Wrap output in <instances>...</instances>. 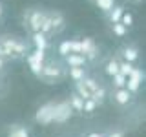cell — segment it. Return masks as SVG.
Here are the masks:
<instances>
[{"label":"cell","instance_id":"obj_30","mask_svg":"<svg viewBox=\"0 0 146 137\" xmlns=\"http://www.w3.org/2000/svg\"><path fill=\"white\" fill-rule=\"evenodd\" d=\"M84 137H104V132H90Z\"/></svg>","mask_w":146,"mask_h":137},{"label":"cell","instance_id":"obj_7","mask_svg":"<svg viewBox=\"0 0 146 137\" xmlns=\"http://www.w3.org/2000/svg\"><path fill=\"white\" fill-rule=\"evenodd\" d=\"M144 79V71L141 68H133V71L130 73V77H126V86L124 88L130 91L131 95H137L141 91V84Z\"/></svg>","mask_w":146,"mask_h":137},{"label":"cell","instance_id":"obj_21","mask_svg":"<svg viewBox=\"0 0 146 137\" xmlns=\"http://www.w3.org/2000/svg\"><path fill=\"white\" fill-rule=\"evenodd\" d=\"M57 53H58V57L64 59L68 53H71V44H70V40H60L57 46Z\"/></svg>","mask_w":146,"mask_h":137},{"label":"cell","instance_id":"obj_27","mask_svg":"<svg viewBox=\"0 0 146 137\" xmlns=\"http://www.w3.org/2000/svg\"><path fill=\"white\" fill-rule=\"evenodd\" d=\"M119 22L130 29V27L133 26V15H131L130 11H126V9H124V13H122V17H121V20H119Z\"/></svg>","mask_w":146,"mask_h":137},{"label":"cell","instance_id":"obj_4","mask_svg":"<svg viewBox=\"0 0 146 137\" xmlns=\"http://www.w3.org/2000/svg\"><path fill=\"white\" fill-rule=\"evenodd\" d=\"M46 59H48V51L35 49V48H33V51H29L26 55V62H27V66H29V71L33 73L35 77H38V73H40V70H42V66L46 62Z\"/></svg>","mask_w":146,"mask_h":137},{"label":"cell","instance_id":"obj_13","mask_svg":"<svg viewBox=\"0 0 146 137\" xmlns=\"http://www.w3.org/2000/svg\"><path fill=\"white\" fill-rule=\"evenodd\" d=\"M64 64H66L68 68H75V66H82V68H86L88 66V62H86V57L82 53H68L66 57L62 59Z\"/></svg>","mask_w":146,"mask_h":137},{"label":"cell","instance_id":"obj_11","mask_svg":"<svg viewBox=\"0 0 146 137\" xmlns=\"http://www.w3.org/2000/svg\"><path fill=\"white\" fill-rule=\"evenodd\" d=\"M29 42H31V46H33L35 49H42V51H48V49H49V39L42 33V31H35V33H31Z\"/></svg>","mask_w":146,"mask_h":137},{"label":"cell","instance_id":"obj_18","mask_svg":"<svg viewBox=\"0 0 146 137\" xmlns=\"http://www.w3.org/2000/svg\"><path fill=\"white\" fill-rule=\"evenodd\" d=\"M100 106L97 102H95L93 99H84V104H82V115H86V117H91V115H95L97 113V110H99Z\"/></svg>","mask_w":146,"mask_h":137},{"label":"cell","instance_id":"obj_22","mask_svg":"<svg viewBox=\"0 0 146 137\" xmlns=\"http://www.w3.org/2000/svg\"><path fill=\"white\" fill-rule=\"evenodd\" d=\"M82 84H84L90 91H93V90H97V88H99L100 80H99V79H95L93 75H86L84 79H82Z\"/></svg>","mask_w":146,"mask_h":137},{"label":"cell","instance_id":"obj_9","mask_svg":"<svg viewBox=\"0 0 146 137\" xmlns=\"http://www.w3.org/2000/svg\"><path fill=\"white\" fill-rule=\"evenodd\" d=\"M73 117V112L68 104V100H62V102L55 104V115H53V122H66L68 119Z\"/></svg>","mask_w":146,"mask_h":137},{"label":"cell","instance_id":"obj_17","mask_svg":"<svg viewBox=\"0 0 146 137\" xmlns=\"http://www.w3.org/2000/svg\"><path fill=\"white\" fill-rule=\"evenodd\" d=\"M88 75V70L82 66H75V68H68V79H71L73 82H79Z\"/></svg>","mask_w":146,"mask_h":137},{"label":"cell","instance_id":"obj_12","mask_svg":"<svg viewBox=\"0 0 146 137\" xmlns=\"http://www.w3.org/2000/svg\"><path fill=\"white\" fill-rule=\"evenodd\" d=\"M6 137H31V132L26 124H20V122H13V124L7 126L6 130Z\"/></svg>","mask_w":146,"mask_h":137},{"label":"cell","instance_id":"obj_1","mask_svg":"<svg viewBox=\"0 0 146 137\" xmlns=\"http://www.w3.org/2000/svg\"><path fill=\"white\" fill-rule=\"evenodd\" d=\"M31 51V42L17 35H0V57L7 62L24 61Z\"/></svg>","mask_w":146,"mask_h":137},{"label":"cell","instance_id":"obj_19","mask_svg":"<svg viewBox=\"0 0 146 137\" xmlns=\"http://www.w3.org/2000/svg\"><path fill=\"white\" fill-rule=\"evenodd\" d=\"M122 13H124V7H122V6H117V4H115V6H113V7L106 13L108 22H110V24H115V22H119V20H121V17H122Z\"/></svg>","mask_w":146,"mask_h":137},{"label":"cell","instance_id":"obj_10","mask_svg":"<svg viewBox=\"0 0 146 137\" xmlns=\"http://www.w3.org/2000/svg\"><path fill=\"white\" fill-rule=\"evenodd\" d=\"M117 57L121 59V61H126V62H131V64H135L137 61H139V48L133 44H126V46H122L121 49H119V53H117Z\"/></svg>","mask_w":146,"mask_h":137},{"label":"cell","instance_id":"obj_5","mask_svg":"<svg viewBox=\"0 0 146 137\" xmlns=\"http://www.w3.org/2000/svg\"><path fill=\"white\" fill-rule=\"evenodd\" d=\"M133 97L126 88H113L111 93H108V99L111 100V104H115L117 108H128L133 102Z\"/></svg>","mask_w":146,"mask_h":137},{"label":"cell","instance_id":"obj_32","mask_svg":"<svg viewBox=\"0 0 146 137\" xmlns=\"http://www.w3.org/2000/svg\"><path fill=\"white\" fill-rule=\"evenodd\" d=\"M133 2H141V0H133Z\"/></svg>","mask_w":146,"mask_h":137},{"label":"cell","instance_id":"obj_20","mask_svg":"<svg viewBox=\"0 0 146 137\" xmlns=\"http://www.w3.org/2000/svg\"><path fill=\"white\" fill-rule=\"evenodd\" d=\"M73 91H75L77 95H80L82 99H90L91 97V91L86 88L84 84H82V80H79V82H73Z\"/></svg>","mask_w":146,"mask_h":137},{"label":"cell","instance_id":"obj_31","mask_svg":"<svg viewBox=\"0 0 146 137\" xmlns=\"http://www.w3.org/2000/svg\"><path fill=\"white\" fill-rule=\"evenodd\" d=\"M2 18H4V6H2V2H0V22H2Z\"/></svg>","mask_w":146,"mask_h":137},{"label":"cell","instance_id":"obj_2","mask_svg":"<svg viewBox=\"0 0 146 137\" xmlns=\"http://www.w3.org/2000/svg\"><path fill=\"white\" fill-rule=\"evenodd\" d=\"M40 82H44V84H60L68 79V66L64 64L62 59H46L42 70H40L38 77H36Z\"/></svg>","mask_w":146,"mask_h":137},{"label":"cell","instance_id":"obj_25","mask_svg":"<svg viewBox=\"0 0 146 137\" xmlns=\"http://www.w3.org/2000/svg\"><path fill=\"white\" fill-rule=\"evenodd\" d=\"M111 31H113V35H115V37H119V39H122V37L128 35V27L122 26L121 22H115V24H111Z\"/></svg>","mask_w":146,"mask_h":137},{"label":"cell","instance_id":"obj_26","mask_svg":"<svg viewBox=\"0 0 146 137\" xmlns=\"http://www.w3.org/2000/svg\"><path fill=\"white\" fill-rule=\"evenodd\" d=\"M133 64L131 62H126V61H119V73H122L124 77H130V73L133 71Z\"/></svg>","mask_w":146,"mask_h":137},{"label":"cell","instance_id":"obj_16","mask_svg":"<svg viewBox=\"0 0 146 137\" xmlns=\"http://www.w3.org/2000/svg\"><path fill=\"white\" fill-rule=\"evenodd\" d=\"M91 99H93L95 102L99 104V106H102V104L108 100V88H106L104 84H99L97 90L91 91Z\"/></svg>","mask_w":146,"mask_h":137},{"label":"cell","instance_id":"obj_6","mask_svg":"<svg viewBox=\"0 0 146 137\" xmlns=\"http://www.w3.org/2000/svg\"><path fill=\"white\" fill-rule=\"evenodd\" d=\"M55 100H49V102L42 104L35 113V122L36 124H51L53 122V115H55Z\"/></svg>","mask_w":146,"mask_h":137},{"label":"cell","instance_id":"obj_23","mask_svg":"<svg viewBox=\"0 0 146 137\" xmlns=\"http://www.w3.org/2000/svg\"><path fill=\"white\" fill-rule=\"evenodd\" d=\"M93 2H95V6H97L102 13H108L110 9L115 6V0H93Z\"/></svg>","mask_w":146,"mask_h":137},{"label":"cell","instance_id":"obj_29","mask_svg":"<svg viewBox=\"0 0 146 137\" xmlns=\"http://www.w3.org/2000/svg\"><path fill=\"white\" fill-rule=\"evenodd\" d=\"M7 64H9V62L6 61V59H2V57H0V77L7 73Z\"/></svg>","mask_w":146,"mask_h":137},{"label":"cell","instance_id":"obj_8","mask_svg":"<svg viewBox=\"0 0 146 137\" xmlns=\"http://www.w3.org/2000/svg\"><path fill=\"white\" fill-rule=\"evenodd\" d=\"M49 18V24H51V37L53 35H60L64 29H66V17L62 15L57 9H51V11H46Z\"/></svg>","mask_w":146,"mask_h":137},{"label":"cell","instance_id":"obj_3","mask_svg":"<svg viewBox=\"0 0 146 137\" xmlns=\"http://www.w3.org/2000/svg\"><path fill=\"white\" fill-rule=\"evenodd\" d=\"M46 20V11L38 7H27L24 11V27L29 33H35V31H40Z\"/></svg>","mask_w":146,"mask_h":137},{"label":"cell","instance_id":"obj_24","mask_svg":"<svg viewBox=\"0 0 146 137\" xmlns=\"http://www.w3.org/2000/svg\"><path fill=\"white\" fill-rule=\"evenodd\" d=\"M111 79V88H124L126 86V77L122 75V73H115L113 77H110Z\"/></svg>","mask_w":146,"mask_h":137},{"label":"cell","instance_id":"obj_28","mask_svg":"<svg viewBox=\"0 0 146 137\" xmlns=\"http://www.w3.org/2000/svg\"><path fill=\"white\" fill-rule=\"evenodd\" d=\"M104 137H126L122 130H110V132H104Z\"/></svg>","mask_w":146,"mask_h":137},{"label":"cell","instance_id":"obj_15","mask_svg":"<svg viewBox=\"0 0 146 137\" xmlns=\"http://www.w3.org/2000/svg\"><path fill=\"white\" fill-rule=\"evenodd\" d=\"M119 61H121V59L117 57V55H113V57H110L106 62H104V73H106L108 77H113L115 75V73H119Z\"/></svg>","mask_w":146,"mask_h":137},{"label":"cell","instance_id":"obj_14","mask_svg":"<svg viewBox=\"0 0 146 137\" xmlns=\"http://www.w3.org/2000/svg\"><path fill=\"white\" fill-rule=\"evenodd\" d=\"M68 104H70L73 115H82V104H84V99H82L80 95H77L73 90H71L70 97H68Z\"/></svg>","mask_w":146,"mask_h":137}]
</instances>
